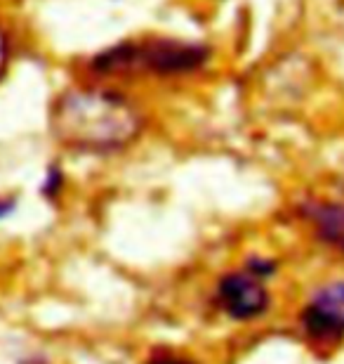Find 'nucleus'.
<instances>
[{
    "mask_svg": "<svg viewBox=\"0 0 344 364\" xmlns=\"http://www.w3.org/2000/svg\"><path fill=\"white\" fill-rule=\"evenodd\" d=\"M139 130V109L121 92L106 88H71L52 105V135L62 147L78 154H116Z\"/></svg>",
    "mask_w": 344,
    "mask_h": 364,
    "instance_id": "f257e3e1",
    "label": "nucleus"
},
{
    "mask_svg": "<svg viewBox=\"0 0 344 364\" xmlns=\"http://www.w3.org/2000/svg\"><path fill=\"white\" fill-rule=\"evenodd\" d=\"M210 50L199 43L149 38L126 41L113 48H106L92 60V71L99 76H184L206 67Z\"/></svg>",
    "mask_w": 344,
    "mask_h": 364,
    "instance_id": "f03ea898",
    "label": "nucleus"
},
{
    "mask_svg": "<svg viewBox=\"0 0 344 364\" xmlns=\"http://www.w3.org/2000/svg\"><path fill=\"white\" fill-rule=\"evenodd\" d=\"M299 326L311 343L335 346L344 338V279L318 287L299 312Z\"/></svg>",
    "mask_w": 344,
    "mask_h": 364,
    "instance_id": "7ed1b4c3",
    "label": "nucleus"
},
{
    "mask_svg": "<svg viewBox=\"0 0 344 364\" xmlns=\"http://www.w3.org/2000/svg\"><path fill=\"white\" fill-rule=\"evenodd\" d=\"M269 291L265 279L253 274L248 267L236 272H226L217 282V303L226 315L236 322H250L269 310Z\"/></svg>",
    "mask_w": 344,
    "mask_h": 364,
    "instance_id": "20e7f679",
    "label": "nucleus"
},
{
    "mask_svg": "<svg viewBox=\"0 0 344 364\" xmlns=\"http://www.w3.org/2000/svg\"><path fill=\"white\" fill-rule=\"evenodd\" d=\"M316 237L344 256V201H314L304 208Z\"/></svg>",
    "mask_w": 344,
    "mask_h": 364,
    "instance_id": "39448f33",
    "label": "nucleus"
},
{
    "mask_svg": "<svg viewBox=\"0 0 344 364\" xmlns=\"http://www.w3.org/2000/svg\"><path fill=\"white\" fill-rule=\"evenodd\" d=\"M10 60H12V43H10V33L5 31V26L0 24V81L5 78L7 69H10Z\"/></svg>",
    "mask_w": 344,
    "mask_h": 364,
    "instance_id": "423d86ee",
    "label": "nucleus"
},
{
    "mask_svg": "<svg viewBox=\"0 0 344 364\" xmlns=\"http://www.w3.org/2000/svg\"><path fill=\"white\" fill-rule=\"evenodd\" d=\"M245 267H248V270H250L253 274H257V277H262V279H267V277H272V274H274L276 263H274V260H269V258L253 256V258L245 263Z\"/></svg>",
    "mask_w": 344,
    "mask_h": 364,
    "instance_id": "0eeeda50",
    "label": "nucleus"
},
{
    "mask_svg": "<svg viewBox=\"0 0 344 364\" xmlns=\"http://www.w3.org/2000/svg\"><path fill=\"white\" fill-rule=\"evenodd\" d=\"M146 364H196L194 360L184 358V355L179 353H170V350H156L151 355Z\"/></svg>",
    "mask_w": 344,
    "mask_h": 364,
    "instance_id": "6e6552de",
    "label": "nucleus"
}]
</instances>
